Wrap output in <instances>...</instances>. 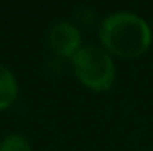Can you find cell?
I'll return each mask as SVG.
<instances>
[{"instance_id": "1", "label": "cell", "mask_w": 153, "mask_h": 151, "mask_svg": "<svg viewBox=\"0 0 153 151\" xmlns=\"http://www.w3.org/2000/svg\"><path fill=\"white\" fill-rule=\"evenodd\" d=\"M103 46L123 59L141 57L152 44V29L137 14L119 11L109 14L100 27Z\"/></svg>"}, {"instance_id": "2", "label": "cell", "mask_w": 153, "mask_h": 151, "mask_svg": "<svg viewBox=\"0 0 153 151\" xmlns=\"http://www.w3.org/2000/svg\"><path fill=\"white\" fill-rule=\"evenodd\" d=\"M73 70L85 87L98 93L111 89L116 78L112 59L98 46H82L73 57Z\"/></svg>"}, {"instance_id": "3", "label": "cell", "mask_w": 153, "mask_h": 151, "mask_svg": "<svg viewBox=\"0 0 153 151\" xmlns=\"http://www.w3.org/2000/svg\"><path fill=\"white\" fill-rule=\"evenodd\" d=\"M50 48L61 57H75L80 46V32L73 23L59 21L50 29L48 36Z\"/></svg>"}, {"instance_id": "4", "label": "cell", "mask_w": 153, "mask_h": 151, "mask_svg": "<svg viewBox=\"0 0 153 151\" xmlns=\"http://www.w3.org/2000/svg\"><path fill=\"white\" fill-rule=\"evenodd\" d=\"M18 94V84L14 75L0 64V110L9 109Z\"/></svg>"}, {"instance_id": "5", "label": "cell", "mask_w": 153, "mask_h": 151, "mask_svg": "<svg viewBox=\"0 0 153 151\" xmlns=\"http://www.w3.org/2000/svg\"><path fill=\"white\" fill-rule=\"evenodd\" d=\"M0 151H30V144L25 137L14 133V135H7L2 141Z\"/></svg>"}]
</instances>
